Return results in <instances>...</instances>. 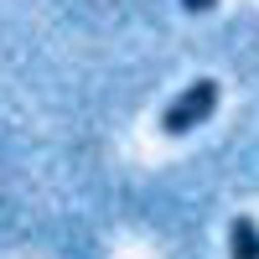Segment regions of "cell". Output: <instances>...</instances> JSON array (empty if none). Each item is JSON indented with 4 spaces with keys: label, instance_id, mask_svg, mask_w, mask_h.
Segmentation results:
<instances>
[{
    "label": "cell",
    "instance_id": "obj_1",
    "mask_svg": "<svg viewBox=\"0 0 259 259\" xmlns=\"http://www.w3.org/2000/svg\"><path fill=\"white\" fill-rule=\"evenodd\" d=\"M218 99H223V89H218L212 78L187 83V89H182V94L161 109V130H166V135H187V130L207 124V119H212V109H218Z\"/></svg>",
    "mask_w": 259,
    "mask_h": 259
},
{
    "label": "cell",
    "instance_id": "obj_2",
    "mask_svg": "<svg viewBox=\"0 0 259 259\" xmlns=\"http://www.w3.org/2000/svg\"><path fill=\"white\" fill-rule=\"evenodd\" d=\"M228 254L233 259H259V223L249 212H239V218L228 223Z\"/></svg>",
    "mask_w": 259,
    "mask_h": 259
},
{
    "label": "cell",
    "instance_id": "obj_3",
    "mask_svg": "<svg viewBox=\"0 0 259 259\" xmlns=\"http://www.w3.org/2000/svg\"><path fill=\"white\" fill-rule=\"evenodd\" d=\"M182 6H187L192 16H202V11H212V6H218V0H182Z\"/></svg>",
    "mask_w": 259,
    "mask_h": 259
}]
</instances>
